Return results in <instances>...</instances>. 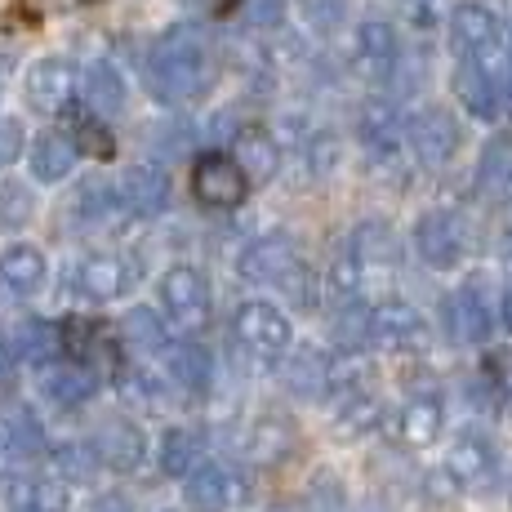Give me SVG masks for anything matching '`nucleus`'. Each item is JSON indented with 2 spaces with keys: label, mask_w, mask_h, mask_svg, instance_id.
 <instances>
[{
  "label": "nucleus",
  "mask_w": 512,
  "mask_h": 512,
  "mask_svg": "<svg viewBox=\"0 0 512 512\" xmlns=\"http://www.w3.org/2000/svg\"><path fill=\"white\" fill-rule=\"evenodd\" d=\"M14 464H23L18 459V450H14V441H9V428H5V419H0V477H5Z\"/></svg>",
  "instance_id": "44"
},
{
  "label": "nucleus",
  "mask_w": 512,
  "mask_h": 512,
  "mask_svg": "<svg viewBox=\"0 0 512 512\" xmlns=\"http://www.w3.org/2000/svg\"><path fill=\"white\" fill-rule=\"evenodd\" d=\"M299 245L290 241V236H263L259 245H250V250L241 254V263H236V272H241V281H254V285H277L285 272L299 263Z\"/></svg>",
  "instance_id": "19"
},
{
  "label": "nucleus",
  "mask_w": 512,
  "mask_h": 512,
  "mask_svg": "<svg viewBox=\"0 0 512 512\" xmlns=\"http://www.w3.org/2000/svg\"><path fill=\"white\" fill-rule=\"evenodd\" d=\"M72 139L81 152H90V156H112V134L103 130V116H85V121H76V130H72Z\"/></svg>",
  "instance_id": "41"
},
{
  "label": "nucleus",
  "mask_w": 512,
  "mask_h": 512,
  "mask_svg": "<svg viewBox=\"0 0 512 512\" xmlns=\"http://www.w3.org/2000/svg\"><path fill=\"white\" fill-rule=\"evenodd\" d=\"M495 468H499V459H495V446H490L486 437H477V432H459V437L450 441L446 477L455 481V486H468V490L486 486V481H495Z\"/></svg>",
  "instance_id": "17"
},
{
  "label": "nucleus",
  "mask_w": 512,
  "mask_h": 512,
  "mask_svg": "<svg viewBox=\"0 0 512 512\" xmlns=\"http://www.w3.org/2000/svg\"><path fill=\"white\" fill-rule=\"evenodd\" d=\"M334 392H339V415H334V423H339V432H370L374 423H379V397L366 388V379H339L334 374Z\"/></svg>",
  "instance_id": "25"
},
{
  "label": "nucleus",
  "mask_w": 512,
  "mask_h": 512,
  "mask_svg": "<svg viewBox=\"0 0 512 512\" xmlns=\"http://www.w3.org/2000/svg\"><path fill=\"white\" fill-rule=\"evenodd\" d=\"M303 9H308V23L317 32H330L339 23V0H303Z\"/></svg>",
  "instance_id": "42"
},
{
  "label": "nucleus",
  "mask_w": 512,
  "mask_h": 512,
  "mask_svg": "<svg viewBox=\"0 0 512 512\" xmlns=\"http://www.w3.org/2000/svg\"><path fill=\"white\" fill-rule=\"evenodd\" d=\"M5 428H9V441H14V450H18V459H36L45 450V432H41V423H36L32 415H9L5 419Z\"/></svg>",
  "instance_id": "37"
},
{
  "label": "nucleus",
  "mask_w": 512,
  "mask_h": 512,
  "mask_svg": "<svg viewBox=\"0 0 512 512\" xmlns=\"http://www.w3.org/2000/svg\"><path fill=\"white\" fill-rule=\"evenodd\" d=\"M81 94V72L67 58H41L36 67H27V103L41 116H58L76 103Z\"/></svg>",
  "instance_id": "4"
},
{
  "label": "nucleus",
  "mask_w": 512,
  "mask_h": 512,
  "mask_svg": "<svg viewBox=\"0 0 512 512\" xmlns=\"http://www.w3.org/2000/svg\"><path fill=\"white\" fill-rule=\"evenodd\" d=\"M254 459H281L290 450V423H277V419H263L254 428V441H250Z\"/></svg>",
  "instance_id": "39"
},
{
  "label": "nucleus",
  "mask_w": 512,
  "mask_h": 512,
  "mask_svg": "<svg viewBox=\"0 0 512 512\" xmlns=\"http://www.w3.org/2000/svg\"><path fill=\"white\" fill-rule=\"evenodd\" d=\"M450 41H455L459 58H477L490 72L504 67V32H499V18L486 5H459L450 14Z\"/></svg>",
  "instance_id": "3"
},
{
  "label": "nucleus",
  "mask_w": 512,
  "mask_h": 512,
  "mask_svg": "<svg viewBox=\"0 0 512 512\" xmlns=\"http://www.w3.org/2000/svg\"><path fill=\"white\" fill-rule=\"evenodd\" d=\"M236 165L250 183H268L281 170V143L268 130H241L236 134Z\"/></svg>",
  "instance_id": "29"
},
{
  "label": "nucleus",
  "mask_w": 512,
  "mask_h": 512,
  "mask_svg": "<svg viewBox=\"0 0 512 512\" xmlns=\"http://www.w3.org/2000/svg\"><path fill=\"white\" fill-rule=\"evenodd\" d=\"M90 450L107 472H139L147 459V437L134 419H107L94 428Z\"/></svg>",
  "instance_id": "10"
},
{
  "label": "nucleus",
  "mask_w": 512,
  "mask_h": 512,
  "mask_svg": "<svg viewBox=\"0 0 512 512\" xmlns=\"http://www.w3.org/2000/svg\"><path fill=\"white\" fill-rule=\"evenodd\" d=\"M98 464L90 446H76V441H67V446H54V472L63 481H81L90 477V468Z\"/></svg>",
  "instance_id": "38"
},
{
  "label": "nucleus",
  "mask_w": 512,
  "mask_h": 512,
  "mask_svg": "<svg viewBox=\"0 0 512 512\" xmlns=\"http://www.w3.org/2000/svg\"><path fill=\"white\" fill-rule=\"evenodd\" d=\"M361 143H366L374 165L397 170V165L406 161V147H410V134H406V125H401L397 107L383 103V98H374L366 112H361Z\"/></svg>",
  "instance_id": "8"
},
{
  "label": "nucleus",
  "mask_w": 512,
  "mask_h": 512,
  "mask_svg": "<svg viewBox=\"0 0 512 512\" xmlns=\"http://www.w3.org/2000/svg\"><path fill=\"white\" fill-rule=\"evenodd\" d=\"M406 134H410V152H415L419 165L437 170L446 165L450 156L459 152V121L446 112V107H423L406 121Z\"/></svg>",
  "instance_id": "7"
},
{
  "label": "nucleus",
  "mask_w": 512,
  "mask_h": 512,
  "mask_svg": "<svg viewBox=\"0 0 512 512\" xmlns=\"http://www.w3.org/2000/svg\"><path fill=\"white\" fill-rule=\"evenodd\" d=\"M477 192L486 201H512V134H499V139L486 143L477 165Z\"/></svg>",
  "instance_id": "26"
},
{
  "label": "nucleus",
  "mask_w": 512,
  "mask_h": 512,
  "mask_svg": "<svg viewBox=\"0 0 512 512\" xmlns=\"http://www.w3.org/2000/svg\"><path fill=\"white\" fill-rule=\"evenodd\" d=\"M201 5H210V9H223V5H232V0H201Z\"/></svg>",
  "instance_id": "47"
},
{
  "label": "nucleus",
  "mask_w": 512,
  "mask_h": 512,
  "mask_svg": "<svg viewBox=\"0 0 512 512\" xmlns=\"http://www.w3.org/2000/svg\"><path fill=\"white\" fill-rule=\"evenodd\" d=\"M63 348V334H58L49 321L27 317V312H14V317L0 321V352L9 361H27V366H45V361L58 357Z\"/></svg>",
  "instance_id": "5"
},
{
  "label": "nucleus",
  "mask_w": 512,
  "mask_h": 512,
  "mask_svg": "<svg viewBox=\"0 0 512 512\" xmlns=\"http://www.w3.org/2000/svg\"><path fill=\"white\" fill-rule=\"evenodd\" d=\"M245 499L241 481H236V472L228 464H219V459H201V464L192 468V477H187V504L196 512H228Z\"/></svg>",
  "instance_id": "14"
},
{
  "label": "nucleus",
  "mask_w": 512,
  "mask_h": 512,
  "mask_svg": "<svg viewBox=\"0 0 512 512\" xmlns=\"http://www.w3.org/2000/svg\"><path fill=\"white\" fill-rule=\"evenodd\" d=\"M41 370V392L54 406H63V410H72V406H85V401L98 392V370H90L85 361H45V366H36Z\"/></svg>",
  "instance_id": "18"
},
{
  "label": "nucleus",
  "mask_w": 512,
  "mask_h": 512,
  "mask_svg": "<svg viewBox=\"0 0 512 512\" xmlns=\"http://www.w3.org/2000/svg\"><path fill=\"white\" fill-rule=\"evenodd\" d=\"M370 343L388 352H415L428 343V326H423V317L406 299H388L370 317Z\"/></svg>",
  "instance_id": "12"
},
{
  "label": "nucleus",
  "mask_w": 512,
  "mask_h": 512,
  "mask_svg": "<svg viewBox=\"0 0 512 512\" xmlns=\"http://www.w3.org/2000/svg\"><path fill=\"white\" fill-rule=\"evenodd\" d=\"M348 254L357 259V268L366 272V277H392V272L401 268V245L397 236H392L388 223H357L348 236Z\"/></svg>",
  "instance_id": "16"
},
{
  "label": "nucleus",
  "mask_w": 512,
  "mask_h": 512,
  "mask_svg": "<svg viewBox=\"0 0 512 512\" xmlns=\"http://www.w3.org/2000/svg\"><path fill=\"white\" fill-rule=\"evenodd\" d=\"M201 459H205V450L192 428H170L161 437V468L170 472V477H192V468L201 464Z\"/></svg>",
  "instance_id": "33"
},
{
  "label": "nucleus",
  "mask_w": 512,
  "mask_h": 512,
  "mask_svg": "<svg viewBox=\"0 0 512 512\" xmlns=\"http://www.w3.org/2000/svg\"><path fill=\"white\" fill-rule=\"evenodd\" d=\"M455 90L464 98V107L481 121H495L504 112V81L499 72H490L486 63L477 58H459V76H455Z\"/></svg>",
  "instance_id": "20"
},
{
  "label": "nucleus",
  "mask_w": 512,
  "mask_h": 512,
  "mask_svg": "<svg viewBox=\"0 0 512 512\" xmlns=\"http://www.w3.org/2000/svg\"><path fill=\"white\" fill-rule=\"evenodd\" d=\"M41 14H72V9H85L90 0H32Z\"/></svg>",
  "instance_id": "45"
},
{
  "label": "nucleus",
  "mask_w": 512,
  "mask_h": 512,
  "mask_svg": "<svg viewBox=\"0 0 512 512\" xmlns=\"http://www.w3.org/2000/svg\"><path fill=\"white\" fill-rule=\"evenodd\" d=\"M161 303L165 312H170V321L179 330H201L205 317H210V285H205V277L196 268H187V263H179V268L165 272L161 281Z\"/></svg>",
  "instance_id": "6"
},
{
  "label": "nucleus",
  "mask_w": 512,
  "mask_h": 512,
  "mask_svg": "<svg viewBox=\"0 0 512 512\" xmlns=\"http://www.w3.org/2000/svg\"><path fill=\"white\" fill-rule=\"evenodd\" d=\"M76 156H81V147H76L72 134L49 130V134H41V139L32 143V174L41 183H63L67 174H72Z\"/></svg>",
  "instance_id": "28"
},
{
  "label": "nucleus",
  "mask_w": 512,
  "mask_h": 512,
  "mask_svg": "<svg viewBox=\"0 0 512 512\" xmlns=\"http://www.w3.org/2000/svg\"><path fill=\"white\" fill-rule=\"evenodd\" d=\"M285 388H290L294 397H308V401L326 397V392H334V361L321 348L290 352V361H285Z\"/></svg>",
  "instance_id": "24"
},
{
  "label": "nucleus",
  "mask_w": 512,
  "mask_h": 512,
  "mask_svg": "<svg viewBox=\"0 0 512 512\" xmlns=\"http://www.w3.org/2000/svg\"><path fill=\"white\" fill-rule=\"evenodd\" d=\"M446 326H450V334H455V343H468V348H477V343L490 339L495 312H490V303L481 299L477 285H464V290L446 303Z\"/></svg>",
  "instance_id": "22"
},
{
  "label": "nucleus",
  "mask_w": 512,
  "mask_h": 512,
  "mask_svg": "<svg viewBox=\"0 0 512 512\" xmlns=\"http://www.w3.org/2000/svg\"><path fill=\"white\" fill-rule=\"evenodd\" d=\"M14 504L27 512H67V481L63 477H36L14 490Z\"/></svg>",
  "instance_id": "34"
},
{
  "label": "nucleus",
  "mask_w": 512,
  "mask_h": 512,
  "mask_svg": "<svg viewBox=\"0 0 512 512\" xmlns=\"http://www.w3.org/2000/svg\"><path fill=\"white\" fill-rule=\"evenodd\" d=\"M18 152H23V130H18V121L0 116V165H9Z\"/></svg>",
  "instance_id": "43"
},
{
  "label": "nucleus",
  "mask_w": 512,
  "mask_h": 512,
  "mask_svg": "<svg viewBox=\"0 0 512 512\" xmlns=\"http://www.w3.org/2000/svg\"><path fill=\"white\" fill-rule=\"evenodd\" d=\"M72 285L90 303H112V299H121V294H130L134 272H130V263L116 259V254H85L72 272Z\"/></svg>",
  "instance_id": "15"
},
{
  "label": "nucleus",
  "mask_w": 512,
  "mask_h": 512,
  "mask_svg": "<svg viewBox=\"0 0 512 512\" xmlns=\"http://www.w3.org/2000/svg\"><path fill=\"white\" fill-rule=\"evenodd\" d=\"M415 250L428 268H455L468 250V236H464V223L455 219L450 210H428L423 219L415 223Z\"/></svg>",
  "instance_id": "9"
},
{
  "label": "nucleus",
  "mask_w": 512,
  "mask_h": 512,
  "mask_svg": "<svg viewBox=\"0 0 512 512\" xmlns=\"http://www.w3.org/2000/svg\"><path fill=\"white\" fill-rule=\"evenodd\" d=\"M370 317H374V308L366 299H343L339 308H334V321H330V330H334V343H339L343 352H357V348H366L370 343Z\"/></svg>",
  "instance_id": "32"
},
{
  "label": "nucleus",
  "mask_w": 512,
  "mask_h": 512,
  "mask_svg": "<svg viewBox=\"0 0 512 512\" xmlns=\"http://www.w3.org/2000/svg\"><path fill=\"white\" fill-rule=\"evenodd\" d=\"M85 103L94 116H116L125 107V81L107 58L90 63V72H85Z\"/></svg>",
  "instance_id": "31"
},
{
  "label": "nucleus",
  "mask_w": 512,
  "mask_h": 512,
  "mask_svg": "<svg viewBox=\"0 0 512 512\" xmlns=\"http://www.w3.org/2000/svg\"><path fill=\"white\" fill-rule=\"evenodd\" d=\"M245 187V170L236 165V156H201L196 161V174H192V192L201 205H214V210H232V205H241Z\"/></svg>",
  "instance_id": "11"
},
{
  "label": "nucleus",
  "mask_w": 512,
  "mask_h": 512,
  "mask_svg": "<svg viewBox=\"0 0 512 512\" xmlns=\"http://www.w3.org/2000/svg\"><path fill=\"white\" fill-rule=\"evenodd\" d=\"M76 205H81V214L90 223H107V219H116V210H121V196L112 192V183H103V179H90L81 187V196H76Z\"/></svg>",
  "instance_id": "36"
},
{
  "label": "nucleus",
  "mask_w": 512,
  "mask_h": 512,
  "mask_svg": "<svg viewBox=\"0 0 512 512\" xmlns=\"http://www.w3.org/2000/svg\"><path fill=\"white\" fill-rule=\"evenodd\" d=\"M165 370L174 374V383L187 392H210V352L201 343L183 339V343H170L165 352Z\"/></svg>",
  "instance_id": "30"
},
{
  "label": "nucleus",
  "mask_w": 512,
  "mask_h": 512,
  "mask_svg": "<svg viewBox=\"0 0 512 512\" xmlns=\"http://www.w3.org/2000/svg\"><path fill=\"white\" fill-rule=\"evenodd\" d=\"M125 334H130V343H139L143 352H170V334H165V326H161V317H156L152 308H134L130 317H125Z\"/></svg>",
  "instance_id": "35"
},
{
  "label": "nucleus",
  "mask_w": 512,
  "mask_h": 512,
  "mask_svg": "<svg viewBox=\"0 0 512 512\" xmlns=\"http://www.w3.org/2000/svg\"><path fill=\"white\" fill-rule=\"evenodd\" d=\"M210 76H214V45L196 23L170 27L147 54V90L165 107L196 103L210 90Z\"/></svg>",
  "instance_id": "1"
},
{
  "label": "nucleus",
  "mask_w": 512,
  "mask_h": 512,
  "mask_svg": "<svg viewBox=\"0 0 512 512\" xmlns=\"http://www.w3.org/2000/svg\"><path fill=\"white\" fill-rule=\"evenodd\" d=\"M236 343H241L259 366H277V361L290 357V343H294L290 317L268 299H245L241 308H236Z\"/></svg>",
  "instance_id": "2"
},
{
  "label": "nucleus",
  "mask_w": 512,
  "mask_h": 512,
  "mask_svg": "<svg viewBox=\"0 0 512 512\" xmlns=\"http://www.w3.org/2000/svg\"><path fill=\"white\" fill-rule=\"evenodd\" d=\"M90 512H130V504H125L121 495H98L90 504Z\"/></svg>",
  "instance_id": "46"
},
{
  "label": "nucleus",
  "mask_w": 512,
  "mask_h": 512,
  "mask_svg": "<svg viewBox=\"0 0 512 512\" xmlns=\"http://www.w3.org/2000/svg\"><path fill=\"white\" fill-rule=\"evenodd\" d=\"M392 5L401 9V18H406L415 32H432V27L446 18L450 0H392Z\"/></svg>",
  "instance_id": "40"
},
{
  "label": "nucleus",
  "mask_w": 512,
  "mask_h": 512,
  "mask_svg": "<svg viewBox=\"0 0 512 512\" xmlns=\"http://www.w3.org/2000/svg\"><path fill=\"white\" fill-rule=\"evenodd\" d=\"M165 512H174V508H165Z\"/></svg>",
  "instance_id": "48"
},
{
  "label": "nucleus",
  "mask_w": 512,
  "mask_h": 512,
  "mask_svg": "<svg viewBox=\"0 0 512 512\" xmlns=\"http://www.w3.org/2000/svg\"><path fill=\"white\" fill-rule=\"evenodd\" d=\"M401 67V45H397V32H392V23H383V18H366L357 32V72L366 76L370 85H383L392 81Z\"/></svg>",
  "instance_id": "13"
},
{
  "label": "nucleus",
  "mask_w": 512,
  "mask_h": 512,
  "mask_svg": "<svg viewBox=\"0 0 512 512\" xmlns=\"http://www.w3.org/2000/svg\"><path fill=\"white\" fill-rule=\"evenodd\" d=\"M441 423H446V406H441L437 392H419L406 406L397 410V437L406 441L410 450H423L441 437Z\"/></svg>",
  "instance_id": "23"
},
{
  "label": "nucleus",
  "mask_w": 512,
  "mask_h": 512,
  "mask_svg": "<svg viewBox=\"0 0 512 512\" xmlns=\"http://www.w3.org/2000/svg\"><path fill=\"white\" fill-rule=\"evenodd\" d=\"M121 201L130 214L152 219V214H161L165 205H170V174H165L156 161L134 165V170H125V179H121Z\"/></svg>",
  "instance_id": "21"
},
{
  "label": "nucleus",
  "mask_w": 512,
  "mask_h": 512,
  "mask_svg": "<svg viewBox=\"0 0 512 512\" xmlns=\"http://www.w3.org/2000/svg\"><path fill=\"white\" fill-rule=\"evenodd\" d=\"M0 281H5L9 294L32 299L45 285V254L36 250V245H9L5 259H0Z\"/></svg>",
  "instance_id": "27"
}]
</instances>
